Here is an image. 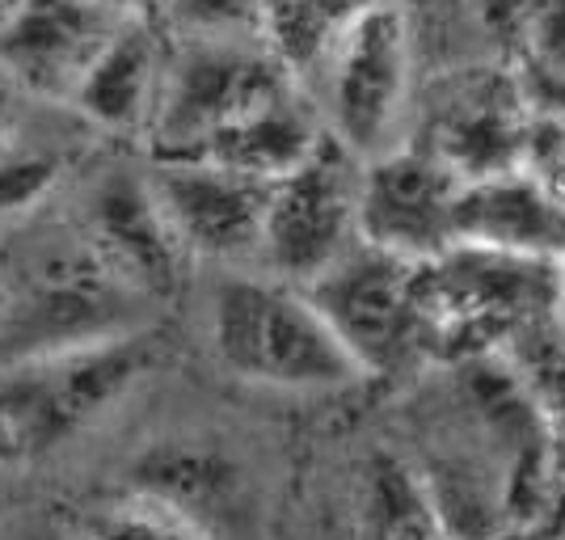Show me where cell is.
<instances>
[{"mask_svg":"<svg viewBox=\"0 0 565 540\" xmlns=\"http://www.w3.org/2000/svg\"><path fill=\"white\" fill-rule=\"evenodd\" d=\"M81 229L118 275L131 287H140L148 300H166L178 292L186 250L178 245L148 178L122 173V169L102 173L85 194Z\"/></svg>","mask_w":565,"mask_h":540,"instance_id":"obj_12","label":"cell"},{"mask_svg":"<svg viewBox=\"0 0 565 540\" xmlns=\"http://www.w3.org/2000/svg\"><path fill=\"white\" fill-rule=\"evenodd\" d=\"M557 266L502 258L456 245L418 266L423 354L439 363H477L511 342L536 317H553Z\"/></svg>","mask_w":565,"mask_h":540,"instance_id":"obj_4","label":"cell"},{"mask_svg":"<svg viewBox=\"0 0 565 540\" xmlns=\"http://www.w3.org/2000/svg\"><path fill=\"white\" fill-rule=\"evenodd\" d=\"M212 347L241 380L266 389H342L363 380L305 287L270 275H228L212 296Z\"/></svg>","mask_w":565,"mask_h":540,"instance_id":"obj_2","label":"cell"},{"mask_svg":"<svg viewBox=\"0 0 565 540\" xmlns=\"http://www.w3.org/2000/svg\"><path fill=\"white\" fill-rule=\"evenodd\" d=\"M359 4H258V39L308 97Z\"/></svg>","mask_w":565,"mask_h":540,"instance_id":"obj_15","label":"cell"},{"mask_svg":"<svg viewBox=\"0 0 565 540\" xmlns=\"http://www.w3.org/2000/svg\"><path fill=\"white\" fill-rule=\"evenodd\" d=\"M127 18L118 4H13L0 25V68L25 94L72 106Z\"/></svg>","mask_w":565,"mask_h":540,"instance_id":"obj_11","label":"cell"},{"mask_svg":"<svg viewBox=\"0 0 565 540\" xmlns=\"http://www.w3.org/2000/svg\"><path fill=\"white\" fill-rule=\"evenodd\" d=\"M169 39L152 9H131L115 43L102 51L94 72L76 89L72 106L102 131L115 136H148L161 85H166Z\"/></svg>","mask_w":565,"mask_h":540,"instance_id":"obj_14","label":"cell"},{"mask_svg":"<svg viewBox=\"0 0 565 540\" xmlns=\"http://www.w3.org/2000/svg\"><path fill=\"white\" fill-rule=\"evenodd\" d=\"M532 123L536 106L527 97L519 64L511 68L472 64L444 72V81L430 89L423 123L409 144L448 165L460 182H477L523 169Z\"/></svg>","mask_w":565,"mask_h":540,"instance_id":"obj_7","label":"cell"},{"mask_svg":"<svg viewBox=\"0 0 565 540\" xmlns=\"http://www.w3.org/2000/svg\"><path fill=\"white\" fill-rule=\"evenodd\" d=\"M312 106L363 165L409 144L414 115V18L393 4H359L342 43L312 85Z\"/></svg>","mask_w":565,"mask_h":540,"instance_id":"obj_5","label":"cell"},{"mask_svg":"<svg viewBox=\"0 0 565 540\" xmlns=\"http://www.w3.org/2000/svg\"><path fill=\"white\" fill-rule=\"evenodd\" d=\"M523 85H527L532 106H536L544 118H553V123L565 127V81H544V76H527V72H523Z\"/></svg>","mask_w":565,"mask_h":540,"instance_id":"obj_21","label":"cell"},{"mask_svg":"<svg viewBox=\"0 0 565 540\" xmlns=\"http://www.w3.org/2000/svg\"><path fill=\"white\" fill-rule=\"evenodd\" d=\"M136 486L143 502L166 507L173 516L190 519L199 528V511L215 507L228 486H233V469L220 465L212 452H190V447H161L152 452L136 473Z\"/></svg>","mask_w":565,"mask_h":540,"instance_id":"obj_17","label":"cell"},{"mask_svg":"<svg viewBox=\"0 0 565 540\" xmlns=\"http://www.w3.org/2000/svg\"><path fill=\"white\" fill-rule=\"evenodd\" d=\"M89 540H207V537H203V528H194L190 519L136 498V502L122 507L115 519H106Z\"/></svg>","mask_w":565,"mask_h":540,"instance_id":"obj_20","label":"cell"},{"mask_svg":"<svg viewBox=\"0 0 565 540\" xmlns=\"http://www.w3.org/2000/svg\"><path fill=\"white\" fill-rule=\"evenodd\" d=\"M472 540H532L523 528H515V523H507V528H498V532H490V537H472Z\"/></svg>","mask_w":565,"mask_h":540,"instance_id":"obj_24","label":"cell"},{"mask_svg":"<svg viewBox=\"0 0 565 540\" xmlns=\"http://www.w3.org/2000/svg\"><path fill=\"white\" fill-rule=\"evenodd\" d=\"M456 245L519 262H565V199L532 169H511L460 187Z\"/></svg>","mask_w":565,"mask_h":540,"instance_id":"obj_13","label":"cell"},{"mask_svg":"<svg viewBox=\"0 0 565 540\" xmlns=\"http://www.w3.org/2000/svg\"><path fill=\"white\" fill-rule=\"evenodd\" d=\"M9 9H13V4H0V25L9 22Z\"/></svg>","mask_w":565,"mask_h":540,"instance_id":"obj_25","label":"cell"},{"mask_svg":"<svg viewBox=\"0 0 565 540\" xmlns=\"http://www.w3.org/2000/svg\"><path fill=\"white\" fill-rule=\"evenodd\" d=\"M367 523L372 540H451L430 486L397 452H376L367 465Z\"/></svg>","mask_w":565,"mask_h":540,"instance_id":"obj_16","label":"cell"},{"mask_svg":"<svg viewBox=\"0 0 565 540\" xmlns=\"http://www.w3.org/2000/svg\"><path fill=\"white\" fill-rule=\"evenodd\" d=\"M553 326L565 338V262H557V279H553Z\"/></svg>","mask_w":565,"mask_h":540,"instance_id":"obj_23","label":"cell"},{"mask_svg":"<svg viewBox=\"0 0 565 540\" xmlns=\"http://www.w3.org/2000/svg\"><path fill=\"white\" fill-rule=\"evenodd\" d=\"M359 194H363V161L326 131V140L312 148V157L296 165L270 190L258 258L266 275L308 287L342 254H351L363 241Z\"/></svg>","mask_w":565,"mask_h":540,"instance_id":"obj_6","label":"cell"},{"mask_svg":"<svg viewBox=\"0 0 565 540\" xmlns=\"http://www.w3.org/2000/svg\"><path fill=\"white\" fill-rule=\"evenodd\" d=\"M22 97L25 89L0 68V144H9L18 136V123H22Z\"/></svg>","mask_w":565,"mask_h":540,"instance_id":"obj_22","label":"cell"},{"mask_svg":"<svg viewBox=\"0 0 565 540\" xmlns=\"http://www.w3.org/2000/svg\"><path fill=\"white\" fill-rule=\"evenodd\" d=\"M148 368V333L0 368V460H34L76 440L106 419Z\"/></svg>","mask_w":565,"mask_h":540,"instance_id":"obj_3","label":"cell"},{"mask_svg":"<svg viewBox=\"0 0 565 540\" xmlns=\"http://www.w3.org/2000/svg\"><path fill=\"white\" fill-rule=\"evenodd\" d=\"M64 161L47 148H25L22 136L0 144V220L34 212L60 182Z\"/></svg>","mask_w":565,"mask_h":540,"instance_id":"obj_18","label":"cell"},{"mask_svg":"<svg viewBox=\"0 0 565 540\" xmlns=\"http://www.w3.org/2000/svg\"><path fill=\"white\" fill-rule=\"evenodd\" d=\"M148 305L85 229H34L0 262V368L148 333Z\"/></svg>","mask_w":565,"mask_h":540,"instance_id":"obj_1","label":"cell"},{"mask_svg":"<svg viewBox=\"0 0 565 540\" xmlns=\"http://www.w3.org/2000/svg\"><path fill=\"white\" fill-rule=\"evenodd\" d=\"M305 292L363 377H397L423 354L414 262L359 241Z\"/></svg>","mask_w":565,"mask_h":540,"instance_id":"obj_8","label":"cell"},{"mask_svg":"<svg viewBox=\"0 0 565 540\" xmlns=\"http://www.w3.org/2000/svg\"><path fill=\"white\" fill-rule=\"evenodd\" d=\"M460 178L439 165L418 144L363 165L359 194V236L384 254L414 262H435L456 250V199Z\"/></svg>","mask_w":565,"mask_h":540,"instance_id":"obj_9","label":"cell"},{"mask_svg":"<svg viewBox=\"0 0 565 540\" xmlns=\"http://www.w3.org/2000/svg\"><path fill=\"white\" fill-rule=\"evenodd\" d=\"M148 182L157 190V203H161L169 229L186 254L233 262V266L262 258V236H266V212H270L275 182L199 161H152Z\"/></svg>","mask_w":565,"mask_h":540,"instance_id":"obj_10","label":"cell"},{"mask_svg":"<svg viewBox=\"0 0 565 540\" xmlns=\"http://www.w3.org/2000/svg\"><path fill=\"white\" fill-rule=\"evenodd\" d=\"M511 34L519 43V72L565 81V4L519 9L511 13Z\"/></svg>","mask_w":565,"mask_h":540,"instance_id":"obj_19","label":"cell"}]
</instances>
